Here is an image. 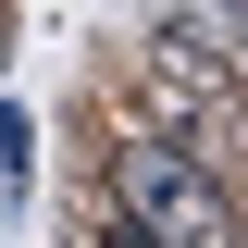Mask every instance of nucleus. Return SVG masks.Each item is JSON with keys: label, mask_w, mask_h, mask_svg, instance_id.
Wrapping results in <instances>:
<instances>
[{"label": "nucleus", "mask_w": 248, "mask_h": 248, "mask_svg": "<svg viewBox=\"0 0 248 248\" xmlns=\"http://www.w3.org/2000/svg\"><path fill=\"white\" fill-rule=\"evenodd\" d=\"M112 199H124V223L149 248H236V199L186 149H161V137H124L112 149Z\"/></svg>", "instance_id": "f257e3e1"}, {"label": "nucleus", "mask_w": 248, "mask_h": 248, "mask_svg": "<svg viewBox=\"0 0 248 248\" xmlns=\"http://www.w3.org/2000/svg\"><path fill=\"white\" fill-rule=\"evenodd\" d=\"M99 248H149V236H137V223H99Z\"/></svg>", "instance_id": "f03ea898"}, {"label": "nucleus", "mask_w": 248, "mask_h": 248, "mask_svg": "<svg viewBox=\"0 0 248 248\" xmlns=\"http://www.w3.org/2000/svg\"><path fill=\"white\" fill-rule=\"evenodd\" d=\"M223 25H236V37H248V0H223Z\"/></svg>", "instance_id": "7ed1b4c3"}]
</instances>
